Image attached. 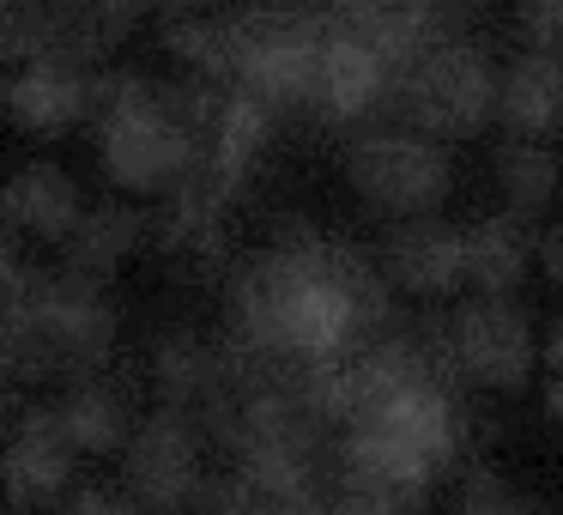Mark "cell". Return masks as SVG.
I'll list each match as a JSON object with an SVG mask.
<instances>
[{
	"label": "cell",
	"mask_w": 563,
	"mask_h": 515,
	"mask_svg": "<svg viewBox=\"0 0 563 515\" xmlns=\"http://www.w3.org/2000/svg\"><path fill=\"white\" fill-rule=\"evenodd\" d=\"M285 515H340V503H333V491H303V497H291L285 503Z\"/></svg>",
	"instance_id": "1f68e13d"
},
{
	"label": "cell",
	"mask_w": 563,
	"mask_h": 515,
	"mask_svg": "<svg viewBox=\"0 0 563 515\" xmlns=\"http://www.w3.org/2000/svg\"><path fill=\"white\" fill-rule=\"evenodd\" d=\"M103 7H110V13H122V19H140V13H146V0H103Z\"/></svg>",
	"instance_id": "e575fe53"
},
{
	"label": "cell",
	"mask_w": 563,
	"mask_h": 515,
	"mask_svg": "<svg viewBox=\"0 0 563 515\" xmlns=\"http://www.w3.org/2000/svg\"><path fill=\"white\" fill-rule=\"evenodd\" d=\"M207 442L212 437L195 413H176V406L146 413L122 449V491L146 515H195L212 479Z\"/></svg>",
	"instance_id": "52a82bcc"
},
{
	"label": "cell",
	"mask_w": 563,
	"mask_h": 515,
	"mask_svg": "<svg viewBox=\"0 0 563 515\" xmlns=\"http://www.w3.org/2000/svg\"><path fill=\"white\" fill-rule=\"evenodd\" d=\"M521 31L533 50L563 55V0H521Z\"/></svg>",
	"instance_id": "4316f807"
},
{
	"label": "cell",
	"mask_w": 563,
	"mask_h": 515,
	"mask_svg": "<svg viewBox=\"0 0 563 515\" xmlns=\"http://www.w3.org/2000/svg\"><path fill=\"white\" fill-rule=\"evenodd\" d=\"M545 418L563 425V376H545Z\"/></svg>",
	"instance_id": "836d02e7"
},
{
	"label": "cell",
	"mask_w": 563,
	"mask_h": 515,
	"mask_svg": "<svg viewBox=\"0 0 563 515\" xmlns=\"http://www.w3.org/2000/svg\"><path fill=\"white\" fill-rule=\"evenodd\" d=\"M533 273H545L551 285H563V224L533 231Z\"/></svg>",
	"instance_id": "f1b7e54d"
},
{
	"label": "cell",
	"mask_w": 563,
	"mask_h": 515,
	"mask_svg": "<svg viewBox=\"0 0 563 515\" xmlns=\"http://www.w3.org/2000/svg\"><path fill=\"white\" fill-rule=\"evenodd\" d=\"M437 485L418 454L388 442L382 430L352 425L333 449V503L340 515H424V497Z\"/></svg>",
	"instance_id": "9c48e42d"
},
{
	"label": "cell",
	"mask_w": 563,
	"mask_h": 515,
	"mask_svg": "<svg viewBox=\"0 0 563 515\" xmlns=\"http://www.w3.org/2000/svg\"><path fill=\"white\" fill-rule=\"evenodd\" d=\"M454 515H539V509H533V497H527L521 485H509L497 467L478 461V467H466V473H461Z\"/></svg>",
	"instance_id": "cb8c5ba5"
},
{
	"label": "cell",
	"mask_w": 563,
	"mask_h": 515,
	"mask_svg": "<svg viewBox=\"0 0 563 515\" xmlns=\"http://www.w3.org/2000/svg\"><path fill=\"white\" fill-rule=\"evenodd\" d=\"M231 19V86L255 91L267 110H309L316 98V62L328 19L285 7V0H255Z\"/></svg>",
	"instance_id": "277c9868"
},
{
	"label": "cell",
	"mask_w": 563,
	"mask_h": 515,
	"mask_svg": "<svg viewBox=\"0 0 563 515\" xmlns=\"http://www.w3.org/2000/svg\"><path fill=\"white\" fill-rule=\"evenodd\" d=\"M158 7H164V13H219V7H231V0H158Z\"/></svg>",
	"instance_id": "d6a6232c"
},
{
	"label": "cell",
	"mask_w": 563,
	"mask_h": 515,
	"mask_svg": "<svg viewBox=\"0 0 563 515\" xmlns=\"http://www.w3.org/2000/svg\"><path fill=\"white\" fill-rule=\"evenodd\" d=\"M55 413H62L67 442L79 449V461H103V454H122V449H128V437H134V425H140L134 394H128V382H115L110 370L67 382L62 401H55Z\"/></svg>",
	"instance_id": "e0dca14e"
},
{
	"label": "cell",
	"mask_w": 563,
	"mask_h": 515,
	"mask_svg": "<svg viewBox=\"0 0 563 515\" xmlns=\"http://www.w3.org/2000/svg\"><path fill=\"white\" fill-rule=\"evenodd\" d=\"M86 212V195H79L74 171L55 158H31L19 164L7 183H0V224L13 237H31V243H67V231Z\"/></svg>",
	"instance_id": "2e32d148"
},
{
	"label": "cell",
	"mask_w": 563,
	"mask_h": 515,
	"mask_svg": "<svg viewBox=\"0 0 563 515\" xmlns=\"http://www.w3.org/2000/svg\"><path fill=\"white\" fill-rule=\"evenodd\" d=\"M146 376H152L158 406L195 413L200 425H212V418L236 401V382H231V358H224V346L200 340L195 328L158 333V340H152V358H146Z\"/></svg>",
	"instance_id": "7c38bea8"
},
{
	"label": "cell",
	"mask_w": 563,
	"mask_h": 515,
	"mask_svg": "<svg viewBox=\"0 0 563 515\" xmlns=\"http://www.w3.org/2000/svg\"><path fill=\"white\" fill-rule=\"evenodd\" d=\"M122 346V309L110 304L98 280H79L67 267L25 273L19 309L7 321V352L25 382H79L115 364Z\"/></svg>",
	"instance_id": "3957f363"
},
{
	"label": "cell",
	"mask_w": 563,
	"mask_h": 515,
	"mask_svg": "<svg viewBox=\"0 0 563 515\" xmlns=\"http://www.w3.org/2000/svg\"><path fill=\"white\" fill-rule=\"evenodd\" d=\"M19 388H25V376H19L13 352H7V340H0V413H13L19 406Z\"/></svg>",
	"instance_id": "f546056e"
},
{
	"label": "cell",
	"mask_w": 563,
	"mask_h": 515,
	"mask_svg": "<svg viewBox=\"0 0 563 515\" xmlns=\"http://www.w3.org/2000/svg\"><path fill=\"white\" fill-rule=\"evenodd\" d=\"M490 171H497V188H503V200H509V212H521V219H539L563 188V164H558V152H551V140L509 134L497 146V158H490Z\"/></svg>",
	"instance_id": "7402d4cb"
},
{
	"label": "cell",
	"mask_w": 563,
	"mask_h": 515,
	"mask_svg": "<svg viewBox=\"0 0 563 515\" xmlns=\"http://www.w3.org/2000/svg\"><path fill=\"white\" fill-rule=\"evenodd\" d=\"M466 243V285L490 297H515V285L533 273V231L521 212H490L461 231Z\"/></svg>",
	"instance_id": "44dd1931"
},
{
	"label": "cell",
	"mask_w": 563,
	"mask_h": 515,
	"mask_svg": "<svg viewBox=\"0 0 563 515\" xmlns=\"http://www.w3.org/2000/svg\"><path fill=\"white\" fill-rule=\"evenodd\" d=\"M224 86L212 79H146L91 67V146L115 195L164 200L207 171V140Z\"/></svg>",
	"instance_id": "7a4b0ae2"
},
{
	"label": "cell",
	"mask_w": 563,
	"mask_h": 515,
	"mask_svg": "<svg viewBox=\"0 0 563 515\" xmlns=\"http://www.w3.org/2000/svg\"><path fill=\"white\" fill-rule=\"evenodd\" d=\"M146 243H152V219H146V212L128 207V200H98V207H86V212H79V224L67 231L62 267L79 273V280L110 285L115 267H122L128 255H140Z\"/></svg>",
	"instance_id": "ffe728a7"
},
{
	"label": "cell",
	"mask_w": 563,
	"mask_h": 515,
	"mask_svg": "<svg viewBox=\"0 0 563 515\" xmlns=\"http://www.w3.org/2000/svg\"><path fill=\"white\" fill-rule=\"evenodd\" d=\"M164 50L183 74L212 79V86H231V19L219 13H176L164 25Z\"/></svg>",
	"instance_id": "603a6c76"
},
{
	"label": "cell",
	"mask_w": 563,
	"mask_h": 515,
	"mask_svg": "<svg viewBox=\"0 0 563 515\" xmlns=\"http://www.w3.org/2000/svg\"><path fill=\"white\" fill-rule=\"evenodd\" d=\"M273 122H279V110H267L255 91L224 86L219 116H212V140H207V176H212V183H219L231 200L243 195L249 176H255V164L267 158Z\"/></svg>",
	"instance_id": "ac0fdd59"
},
{
	"label": "cell",
	"mask_w": 563,
	"mask_h": 515,
	"mask_svg": "<svg viewBox=\"0 0 563 515\" xmlns=\"http://www.w3.org/2000/svg\"><path fill=\"white\" fill-rule=\"evenodd\" d=\"M382 273H388V285H400L412 297H449L466 285V243L437 212L394 219L388 243H382Z\"/></svg>",
	"instance_id": "9a60e30c"
},
{
	"label": "cell",
	"mask_w": 563,
	"mask_h": 515,
	"mask_svg": "<svg viewBox=\"0 0 563 515\" xmlns=\"http://www.w3.org/2000/svg\"><path fill=\"white\" fill-rule=\"evenodd\" d=\"M388 103H394V62L369 37H357L352 25L328 19L309 110H316L321 122H364V116L388 110Z\"/></svg>",
	"instance_id": "8fae6325"
},
{
	"label": "cell",
	"mask_w": 563,
	"mask_h": 515,
	"mask_svg": "<svg viewBox=\"0 0 563 515\" xmlns=\"http://www.w3.org/2000/svg\"><path fill=\"white\" fill-rule=\"evenodd\" d=\"M0 116H13L37 140L74 134L91 122V67L19 62L13 74H0Z\"/></svg>",
	"instance_id": "4fadbf2b"
},
{
	"label": "cell",
	"mask_w": 563,
	"mask_h": 515,
	"mask_svg": "<svg viewBox=\"0 0 563 515\" xmlns=\"http://www.w3.org/2000/svg\"><path fill=\"white\" fill-rule=\"evenodd\" d=\"M503 67L466 37H437L418 62L394 74V110L406 128L430 140H473L497 116Z\"/></svg>",
	"instance_id": "5b68a950"
},
{
	"label": "cell",
	"mask_w": 563,
	"mask_h": 515,
	"mask_svg": "<svg viewBox=\"0 0 563 515\" xmlns=\"http://www.w3.org/2000/svg\"><path fill=\"white\" fill-rule=\"evenodd\" d=\"M25 261H19V249H13V231L0 224V340H7V321H13V309H19V292H25Z\"/></svg>",
	"instance_id": "83f0119b"
},
{
	"label": "cell",
	"mask_w": 563,
	"mask_h": 515,
	"mask_svg": "<svg viewBox=\"0 0 563 515\" xmlns=\"http://www.w3.org/2000/svg\"><path fill=\"white\" fill-rule=\"evenodd\" d=\"M62 515H146L122 485H74L62 503Z\"/></svg>",
	"instance_id": "484cf974"
},
{
	"label": "cell",
	"mask_w": 563,
	"mask_h": 515,
	"mask_svg": "<svg viewBox=\"0 0 563 515\" xmlns=\"http://www.w3.org/2000/svg\"><path fill=\"white\" fill-rule=\"evenodd\" d=\"M539 364H545V376H563V316L545 328V340H539Z\"/></svg>",
	"instance_id": "4dcf8cb0"
},
{
	"label": "cell",
	"mask_w": 563,
	"mask_h": 515,
	"mask_svg": "<svg viewBox=\"0 0 563 515\" xmlns=\"http://www.w3.org/2000/svg\"><path fill=\"white\" fill-rule=\"evenodd\" d=\"M236 364L316 370L364 346L388 321V273L352 243L316 237L303 219H279L261 255H249L224 285Z\"/></svg>",
	"instance_id": "6da1fadb"
},
{
	"label": "cell",
	"mask_w": 563,
	"mask_h": 515,
	"mask_svg": "<svg viewBox=\"0 0 563 515\" xmlns=\"http://www.w3.org/2000/svg\"><path fill=\"white\" fill-rule=\"evenodd\" d=\"M497 122L527 140H558L563 134V55L558 50H527L503 67L497 79Z\"/></svg>",
	"instance_id": "d6986e66"
},
{
	"label": "cell",
	"mask_w": 563,
	"mask_h": 515,
	"mask_svg": "<svg viewBox=\"0 0 563 515\" xmlns=\"http://www.w3.org/2000/svg\"><path fill=\"white\" fill-rule=\"evenodd\" d=\"M345 183L382 219H418L437 212L454 188V158L449 140H430L418 128H376L345 146Z\"/></svg>",
	"instance_id": "8992f818"
},
{
	"label": "cell",
	"mask_w": 563,
	"mask_h": 515,
	"mask_svg": "<svg viewBox=\"0 0 563 515\" xmlns=\"http://www.w3.org/2000/svg\"><path fill=\"white\" fill-rule=\"evenodd\" d=\"M195 515H285V497H273V491H261L249 473H212L207 479V497H200Z\"/></svg>",
	"instance_id": "d4e9b609"
},
{
	"label": "cell",
	"mask_w": 563,
	"mask_h": 515,
	"mask_svg": "<svg viewBox=\"0 0 563 515\" xmlns=\"http://www.w3.org/2000/svg\"><path fill=\"white\" fill-rule=\"evenodd\" d=\"M364 425L382 430L388 442H400L406 454H418L430 473H442V467L461 454V430H466L461 406H454V394H449V376H424V382H412V388H400L388 406H376Z\"/></svg>",
	"instance_id": "5bb4252c"
},
{
	"label": "cell",
	"mask_w": 563,
	"mask_h": 515,
	"mask_svg": "<svg viewBox=\"0 0 563 515\" xmlns=\"http://www.w3.org/2000/svg\"><path fill=\"white\" fill-rule=\"evenodd\" d=\"M449 333V358L461 370V382L490 394H521L539 370V333L515 297H490L478 292L473 304H461L454 316H442Z\"/></svg>",
	"instance_id": "ba28073f"
},
{
	"label": "cell",
	"mask_w": 563,
	"mask_h": 515,
	"mask_svg": "<svg viewBox=\"0 0 563 515\" xmlns=\"http://www.w3.org/2000/svg\"><path fill=\"white\" fill-rule=\"evenodd\" d=\"M79 479V449L67 442V425L55 413V401L19 406L13 437L0 449V497L13 515H49L67 503Z\"/></svg>",
	"instance_id": "30bf717a"
}]
</instances>
